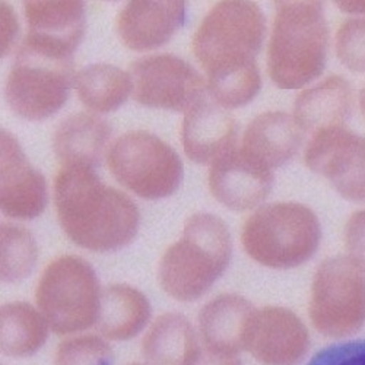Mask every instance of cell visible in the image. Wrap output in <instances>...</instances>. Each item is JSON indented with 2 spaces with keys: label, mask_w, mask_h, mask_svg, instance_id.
<instances>
[{
  "label": "cell",
  "mask_w": 365,
  "mask_h": 365,
  "mask_svg": "<svg viewBox=\"0 0 365 365\" xmlns=\"http://www.w3.org/2000/svg\"><path fill=\"white\" fill-rule=\"evenodd\" d=\"M57 220L65 234L91 252L126 247L139 228V209L121 190L104 185L96 168L62 167L54 180Z\"/></svg>",
  "instance_id": "obj_1"
},
{
  "label": "cell",
  "mask_w": 365,
  "mask_h": 365,
  "mask_svg": "<svg viewBox=\"0 0 365 365\" xmlns=\"http://www.w3.org/2000/svg\"><path fill=\"white\" fill-rule=\"evenodd\" d=\"M231 255L227 224L212 214H195L186 221L182 237L163 255L160 284L177 301L199 299L224 275Z\"/></svg>",
  "instance_id": "obj_2"
},
{
  "label": "cell",
  "mask_w": 365,
  "mask_h": 365,
  "mask_svg": "<svg viewBox=\"0 0 365 365\" xmlns=\"http://www.w3.org/2000/svg\"><path fill=\"white\" fill-rule=\"evenodd\" d=\"M267 72L282 89L306 86L326 66L329 29L320 2H277Z\"/></svg>",
  "instance_id": "obj_3"
},
{
  "label": "cell",
  "mask_w": 365,
  "mask_h": 365,
  "mask_svg": "<svg viewBox=\"0 0 365 365\" xmlns=\"http://www.w3.org/2000/svg\"><path fill=\"white\" fill-rule=\"evenodd\" d=\"M266 33L264 15L253 2L228 0L212 9L192 40L207 82L259 69L256 57Z\"/></svg>",
  "instance_id": "obj_4"
},
{
  "label": "cell",
  "mask_w": 365,
  "mask_h": 365,
  "mask_svg": "<svg viewBox=\"0 0 365 365\" xmlns=\"http://www.w3.org/2000/svg\"><path fill=\"white\" fill-rule=\"evenodd\" d=\"M322 240L320 221L301 203L278 202L259 207L241 231L246 253L262 266L292 269L309 262Z\"/></svg>",
  "instance_id": "obj_5"
},
{
  "label": "cell",
  "mask_w": 365,
  "mask_h": 365,
  "mask_svg": "<svg viewBox=\"0 0 365 365\" xmlns=\"http://www.w3.org/2000/svg\"><path fill=\"white\" fill-rule=\"evenodd\" d=\"M36 301L56 334L88 330L97 324L101 306L97 273L79 256H60L41 273Z\"/></svg>",
  "instance_id": "obj_6"
},
{
  "label": "cell",
  "mask_w": 365,
  "mask_h": 365,
  "mask_svg": "<svg viewBox=\"0 0 365 365\" xmlns=\"http://www.w3.org/2000/svg\"><path fill=\"white\" fill-rule=\"evenodd\" d=\"M107 164L121 186L148 200L171 196L182 180L177 152L158 136L143 130L117 138L107 154Z\"/></svg>",
  "instance_id": "obj_7"
},
{
  "label": "cell",
  "mask_w": 365,
  "mask_h": 365,
  "mask_svg": "<svg viewBox=\"0 0 365 365\" xmlns=\"http://www.w3.org/2000/svg\"><path fill=\"white\" fill-rule=\"evenodd\" d=\"M309 314L324 336L359 331L365 326V272L348 256L326 259L314 273Z\"/></svg>",
  "instance_id": "obj_8"
},
{
  "label": "cell",
  "mask_w": 365,
  "mask_h": 365,
  "mask_svg": "<svg viewBox=\"0 0 365 365\" xmlns=\"http://www.w3.org/2000/svg\"><path fill=\"white\" fill-rule=\"evenodd\" d=\"M75 78L73 60L48 58L21 46L6 81L5 97L16 115L41 121L66 104Z\"/></svg>",
  "instance_id": "obj_9"
},
{
  "label": "cell",
  "mask_w": 365,
  "mask_h": 365,
  "mask_svg": "<svg viewBox=\"0 0 365 365\" xmlns=\"http://www.w3.org/2000/svg\"><path fill=\"white\" fill-rule=\"evenodd\" d=\"M133 98L150 108L186 113L209 96L199 72L173 54H154L136 60L129 69Z\"/></svg>",
  "instance_id": "obj_10"
},
{
  "label": "cell",
  "mask_w": 365,
  "mask_h": 365,
  "mask_svg": "<svg viewBox=\"0 0 365 365\" xmlns=\"http://www.w3.org/2000/svg\"><path fill=\"white\" fill-rule=\"evenodd\" d=\"M304 161L344 199L365 202V138L346 126L320 130L307 143Z\"/></svg>",
  "instance_id": "obj_11"
},
{
  "label": "cell",
  "mask_w": 365,
  "mask_h": 365,
  "mask_svg": "<svg viewBox=\"0 0 365 365\" xmlns=\"http://www.w3.org/2000/svg\"><path fill=\"white\" fill-rule=\"evenodd\" d=\"M28 33L22 47L71 62L85 34V4L79 0H29L24 4Z\"/></svg>",
  "instance_id": "obj_12"
},
{
  "label": "cell",
  "mask_w": 365,
  "mask_h": 365,
  "mask_svg": "<svg viewBox=\"0 0 365 365\" xmlns=\"http://www.w3.org/2000/svg\"><path fill=\"white\" fill-rule=\"evenodd\" d=\"M310 349L307 326L291 310H253L245 329V351L263 365H298Z\"/></svg>",
  "instance_id": "obj_13"
},
{
  "label": "cell",
  "mask_w": 365,
  "mask_h": 365,
  "mask_svg": "<svg viewBox=\"0 0 365 365\" xmlns=\"http://www.w3.org/2000/svg\"><path fill=\"white\" fill-rule=\"evenodd\" d=\"M272 186V170L241 149L228 150L210 165V193L232 210L256 207L269 196Z\"/></svg>",
  "instance_id": "obj_14"
},
{
  "label": "cell",
  "mask_w": 365,
  "mask_h": 365,
  "mask_svg": "<svg viewBox=\"0 0 365 365\" xmlns=\"http://www.w3.org/2000/svg\"><path fill=\"white\" fill-rule=\"evenodd\" d=\"M2 203L4 215L29 221L40 217L47 205L44 175L29 164L18 140L2 132Z\"/></svg>",
  "instance_id": "obj_15"
},
{
  "label": "cell",
  "mask_w": 365,
  "mask_h": 365,
  "mask_svg": "<svg viewBox=\"0 0 365 365\" xmlns=\"http://www.w3.org/2000/svg\"><path fill=\"white\" fill-rule=\"evenodd\" d=\"M186 4L180 0H133L120 12V40L135 51L155 50L167 44L185 25Z\"/></svg>",
  "instance_id": "obj_16"
},
{
  "label": "cell",
  "mask_w": 365,
  "mask_h": 365,
  "mask_svg": "<svg viewBox=\"0 0 365 365\" xmlns=\"http://www.w3.org/2000/svg\"><path fill=\"white\" fill-rule=\"evenodd\" d=\"M181 139L186 155L193 163L212 164L235 148V120L207 96L186 111Z\"/></svg>",
  "instance_id": "obj_17"
},
{
  "label": "cell",
  "mask_w": 365,
  "mask_h": 365,
  "mask_svg": "<svg viewBox=\"0 0 365 365\" xmlns=\"http://www.w3.org/2000/svg\"><path fill=\"white\" fill-rule=\"evenodd\" d=\"M250 301L237 294H221L199 313V331L205 349L220 355L245 351V329L253 312Z\"/></svg>",
  "instance_id": "obj_18"
},
{
  "label": "cell",
  "mask_w": 365,
  "mask_h": 365,
  "mask_svg": "<svg viewBox=\"0 0 365 365\" xmlns=\"http://www.w3.org/2000/svg\"><path fill=\"white\" fill-rule=\"evenodd\" d=\"M302 142L304 130L294 115L284 111H267L247 126L241 150L272 170L292 160Z\"/></svg>",
  "instance_id": "obj_19"
},
{
  "label": "cell",
  "mask_w": 365,
  "mask_h": 365,
  "mask_svg": "<svg viewBox=\"0 0 365 365\" xmlns=\"http://www.w3.org/2000/svg\"><path fill=\"white\" fill-rule=\"evenodd\" d=\"M352 106L354 94L349 82L342 76L331 75L298 94L294 118L304 133L314 135L329 128L345 126Z\"/></svg>",
  "instance_id": "obj_20"
},
{
  "label": "cell",
  "mask_w": 365,
  "mask_h": 365,
  "mask_svg": "<svg viewBox=\"0 0 365 365\" xmlns=\"http://www.w3.org/2000/svg\"><path fill=\"white\" fill-rule=\"evenodd\" d=\"M111 136L106 120L88 113L65 118L54 132L53 150L62 167L85 165L97 168Z\"/></svg>",
  "instance_id": "obj_21"
},
{
  "label": "cell",
  "mask_w": 365,
  "mask_h": 365,
  "mask_svg": "<svg viewBox=\"0 0 365 365\" xmlns=\"http://www.w3.org/2000/svg\"><path fill=\"white\" fill-rule=\"evenodd\" d=\"M200 351L193 326L180 313L157 317L142 341L149 365H193Z\"/></svg>",
  "instance_id": "obj_22"
},
{
  "label": "cell",
  "mask_w": 365,
  "mask_h": 365,
  "mask_svg": "<svg viewBox=\"0 0 365 365\" xmlns=\"http://www.w3.org/2000/svg\"><path fill=\"white\" fill-rule=\"evenodd\" d=\"M150 319V304L143 292L126 285L113 284L101 294L97 329L110 341H129L139 334Z\"/></svg>",
  "instance_id": "obj_23"
},
{
  "label": "cell",
  "mask_w": 365,
  "mask_h": 365,
  "mask_svg": "<svg viewBox=\"0 0 365 365\" xmlns=\"http://www.w3.org/2000/svg\"><path fill=\"white\" fill-rule=\"evenodd\" d=\"M48 323L28 302H9L0 313V348L12 358L31 356L46 344Z\"/></svg>",
  "instance_id": "obj_24"
},
{
  "label": "cell",
  "mask_w": 365,
  "mask_h": 365,
  "mask_svg": "<svg viewBox=\"0 0 365 365\" xmlns=\"http://www.w3.org/2000/svg\"><path fill=\"white\" fill-rule=\"evenodd\" d=\"M75 88L81 103L96 113H111L132 93L130 75L108 63L91 65L76 73Z\"/></svg>",
  "instance_id": "obj_25"
},
{
  "label": "cell",
  "mask_w": 365,
  "mask_h": 365,
  "mask_svg": "<svg viewBox=\"0 0 365 365\" xmlns=\"http://www.w3.org/2000/svg\"><path fill=\"white\" fill-rule=\"evenodd\" d=\"M38 259L37 242L25 227L2 225V281L15 284L33 272Z\"/></svg>",
  "instance_id": "obj_26"
},
{
  "label": "cell",
  "mask_w": 365,
  "mask_h": 365,
  "mask_svg": "<svg viewBox=\"0 0 365 365\" xmlns=\"http://www.w3.org/2000/svg\"><path fill=\"white\" fill-rule=\"evenodd\" d=\"M108 342L97 334H83L63 341L56 349L54 365H113Z\"/></svg>",
  "instance_id": "obj_27"
},
{
  "label": "cell",
  "mask_w": 365,
  "mask_h": 365,
  "mask_svg": "<svg viewBox=\"0 0 365 365\" xmlns=\"http://www.w3.org/2000/svg\"><path fill=\"white\" fill-rule=\"evenodd\" d=\"M336 54L352 72H365V16L345 21L336 34Z\"/></svg>",
  "instance_id": "obj_28"
},
{
  "label": "cell",
  "mask_w": 365,
  "mask_h": 365,
  "mask_svg": "<svg viewBox=\"0 0 365 365\" xmlns=\"http://www.w3.org/2000/svg\"><path fill=\"white\" fill-rule=\"evenodd\" d=\"M307 365H365V339L326 346Z\"/></svg>",
  "instance_id": "obj_29"
},
{
  "label": "cell",
  "mask_w": 365,
  "mask_h": 365,
  "mask_svg": "<svg viewBox=\"0 0 365 365\" xmlns=\"http://www.w3.org/2000/svg\"><path fill=\"white\" fill-rule=\"evenodd\" d=\"M344 238L348 257L365 272V209L351 215L345 225Z\"/></svg>",
  "instance_id": "obj_30"
},
{
  "label": "cell",
  "mask_w": 365,
  "mask_h": 365,
  "mask_svg": "<svg viewBox=\"0 0 365 365\" xmlns=\"http://www.w3.org/2000/svg\"><path fill=\"white\" fill-rule=\"evenodd\" d=\"M18 36V19L8 4H2V56H6Z\"/></svg>",
  "instance_id": "obj_31"
},
{
  "label": "cell",
  "mask_w": 365,
  "mask_h": 365,
  "mask_svg": "<svg viewBox=\"0 0 365 365\" xmlns=\"http://www.w3.org/2000/svg\"><path fill=\"white\" fill-rule=\"evenodd\" d=\"M193 365H242V362L238 355H220L203 349Z\"/></svg>",
  "instance_id": "obj_32"
},
{
  "label": "cell",
  "mask_w": 365,
  "mask_h": 365,
  "mask_svg": "<svg viewBox=\"0 0 365 365\" xmlns=\"http://www.w3.org/2000/svg\"><path fill=\"white\" fill-rule=\"evenodd\" d=\"M338 6L346 14L365 15V0H359V2H338Z\"/></svg>",
  "instance_id": "obj_33"
},
{
  "label": "cell",
  "mask_w": 365,
  "mask_h": 365,
  "mask_svg": "<svg viewBox=\"0 0 365 365\" xmlns=\"http://www.w3.org/2000/svg\"><path fill=\"white\" fill-rule=\"evenodd\" d=\"M359 108L365 118V86L361 89V93H359Z\"/></svg>",
  "instance_id": "obj_34"
},
{
  "label": "cell",
  "mask_w": 365,
  "mask_h": 365,
  "mask_svg": "<svg viewBox=\"0 0 365 365\" xmlns=\"http://www.w3.org/2000/svg\"><path fill=\"white\" fill-rule=\"evenodd\" d=\"M130 365H149V364H130Z\"/></svg>",
  "instance_id": "obj_35"
}]
</instances>
